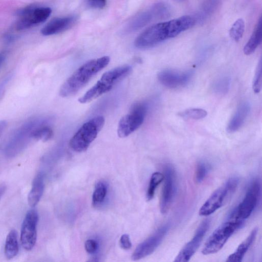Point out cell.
Here are the masks:
<instances>
[{"label": "cell", "instance_id": "obj_1", "mask_svg": "<svg viewBox=\"0 0 262 262\" xmlns=\"http://www.w3.org/2000/svg\"><path fill=\"white\" fill-rule=\"evenodd\" d=\"M195 17L184 16L169 21L154 24L143 31L136 39V47L141 49L154 47L175 38L198 23Z\"/></svg>", "mask_w": 262, "mask_h": 262}, {"label": "cell", "instance_id": "obj_2", "mask_svg": "<svg viewBox=\"0 0 262 262\" xmlns=\"http://www.w3.org/2000/svg\"><path fill=\"white\" fill-rule=\"evenodd\" d=\"M110 61V57L105 56L84 63L62 84L59 90V95L68 97L77 94L96 74L107 67Z\"/></svg>", "mask_w": 262, "mask_h": 262}, {"label": "cell", "instance_id": "obj_3", "mask_svg": "<svg viewBox=\"0 0 262 262\" xmlns=\"http://www.w3.org/2000/svg\"><path fill=\"white\" fill-rule=\"evenodd\" d=\"M50 122V118L45 116H37L28 119L12 135L6 147V154L14 156L20 153L32 140H34L37 129Z\"/></svg>", "mask_w": 262, "mask_h": 262}, {"label": "cell", "instance_id": "obj_4", "mask_svg": "<svg viewBox=\"0 0 262 262\" xmlns=\"http://www.w3.org/2000/svg\"><path fill=\"white\" fill-rule=\"evenodd\" d=\"M133 71L129 65H123L105 73L101 79L79 99L81 104L89 103L109 92Z\"/></svg>", "mask_w": 262, "mask_h": 262}, {"label": "cell", "instance_id": "obj_5", "mask_svg": "<svg viewBox=\"0 0 262 262\" xmlns=\"http://www.w3.org/2000/svg\"><path fill=\"white\" fill-rule=\"evenodd\" d=\"M244 223V220L237 218L231 213L228 220L219 226L208 239L203 253L209 255L218 252Z\"/></svg>", "mask_w": 262, "mask_h": 262}, {"label": "cell", "instance_id": "obj_6", "mask_svg": "<svg viewBox=\"0 0 262 262\" xmlns=\"http://www.w3.org/2000/svg\"><path fill=\"white\" fill-rule=\"evenodd\" d=\"M103 116L95 117L85 123L72 138L70 146L74 151L81 153L86 151L96 139L105 124Z\"/></svg>", "mask_w": 262, "mask_h": 262}, {"label": "cell", "instance_id": "obj_7", "mask_svg": "<svg viewBox=\"0 0 262 262\" xmlns=\"http://www.w3.org/2000/svg\"><path fill=\"white\" fill-rule=\"evenodd\" d=\"M239 183L238 178H229L210 196L200 210L202 216H210L224 206L236 191Z\"/></svg>", "mask_w": 262, "mask_h": 262}, {"label": "cell", "instance_id": "obj_8", "mask_svg": "<svg viewBox=\"0 0 262 262\" xmlns=\"http://www.w3.org/2000/svg\"><path fill=\"white\" fill-rule=\"evenodd\" d=\"M148 107L144 103H138L131 108L130 112L122 117L118 123V136L124 138L133 134L143 124Z\"/></svg>", "mask_w": 262, "mask_h": 262}, {"label": "cell", "instance_id": "obj_9", "mask_svg": "<svg viewBox=\"0 0 262 262\" xmlns=\"http://www.w3.org/2000/svg\"><path fill=\"white\" fill-rule=\"evenodd\" d=\"M51 13L49 8L38 7L34 5L21 9L17 13L20 18L17 23V28L22 30L42 23L49 17Z\"/></svg>", "mask_w": 262, "mask_h": 262}, {"label": "cell", "instance_id": "obj_10", "mask_svg": "<svg viewBox=\"0 0 262 262\" xmlns=\"http://www.w3.org/2000/svg\"><path fill=\"white\" fill-rule=\"evenodd\" d=\"M260 194V183L258 179H254L249 185L245 198L232 213L239 219L248 218L255 209Z\"/></svg>", "mask_w": 262, "mask_h": 262}, {"label": "cell", "instance_id": "obj_11", "mask_svg": "<svg viewBox=\"0 0 262 262\" xmlns=\"http://www.w3.org/2000/svg\"><path fill=\"white\" fill-rule=\"evenodd\" d=\"M38 212L34 208L28 211L22 223L21 241L23 247L30 251L36 245L37 240Z\"/></svg>", "mask_w": 262, "mask_h": 262}, {"label": "cell", "instance_id": "obj_12", "mask_svg": "<svg viewBox=\"0 0 262 262\" xmlns=\"http://www.w3.org/2000/svg\"><path fill=\"white\" fill-rule=\"evenodd\" d=\"M170 227V224L163 225L151 237L140 244L133 255V259L139 260L153 253L167 235Z\"/></svg>", "mask_w": 262, "mask_h": 262}, {"label": "cell", "instance_id": "obj_13", "mask_svg": "<svg viewBox=\"0 0 262 262\" xmlns=\"http://www.w3.org/2000/svg\"><path fill=\"white\" fill-rule=\"evenodd\" d=\"M164 183L160 201V210L167 213L171 207L176 191V177L174 169L170 165H166Z\"/></svg>", "mask_w": 262, "mask_h": 262}, {"label": "cell", "instance_id": "obj_14", "mask_svg": "<svg viewBox=\"0 0 262 262\" xmlns=\"http://www.w3.org/2000/svg\"><path fill=\"white\" fill-rule=\"evenodd\" d=\"M210 225V220L206 219L200 225L194 236L180 250L175 262H187L198 250Z\"/></svg>", "mask_w": 262, "mask_h": 262}, {"label": "cell", "instance_id": "obj_15", "mask_svg": "<svg viewBox=\"0 0 262 262\" xmlns=\"http://www.w3.org/2000/svg\"><path fill=\"white\" fill-rule=\"evenodd\" d=\"M192 72H179L171 70L160 72L157 76L159 82L169 88H178L187 85L191 79Z\"/></svg>", "mask_w": 262, "mask_h": 262}, {"label": "cell", "instance_id": "obj_16", "mask_svg": "<svg viewBox=\"0 0 262 262\" xmlns=\"http://www.w3.org/2000/svg\"><path fill=\"white\" fill-rule=\"evenodd\" d=\"M76 20V17L73 16L55 18L42 28V34L49 36L59 34L70 28Z\"/></svg>", "mask_w": 262, "mask_h": 262}, {"label": "cell", "instance_id": "obj_17", "mask_svg": "<svg viewBox=\"0 0 262 262\" xmlns=\"http://www.w3.org/2000/svg\"><path fill=\"white\" fill-rule=\"evenodd\" d=\"M251 110V106L248 102L242 103L229 121L227 130L229 134L237 132L243 125L248 116Z\"/></svg>", "mask_w": 262, "mask_h": 262}, {"label": "cell", "instance_id": "obj_18", "mask_svg": "<svg viewBox=\"0 0 262 262\" xmlns=\"http://www.w3.org/2000/svg\"><path fill=\"white\" fill-rule=\"evenodd\" d=\"M45 188L44 176L38 173L33 181L31 189L28 196V203L32 208H35L42 199Z\"/></svg>", "mask_w": 262, "mask_h": 262}, {"label": "cell", "instance_id": "obj_19", "mask_svg": "<svg viewBox=\"0 0 262 262\" xmlns=\"http://www.w3.org/2000/svg\"><path fill=\"white\" fill-rule=\"evenodd\" d=\"M257 233V228H255L253 229L247 238L240 244L236 250L228 257L226 261H241L250 246L253 243Z\"/></svg>", "mask_w": 262, "mask_h": 262}, {"label": "cell", "instance_id": "obj_20", "mask_svg": "<svg viewBox=\"0 0 262 262\" xmlns=\"http://www.w3.org/2000/svg\"><path fill=\"white\" fill-rule=\"evenodd\" d=\"M262 39V19L260 17L251 36L244 48V53L249 55L252 54L260 45Z\"/></svg>", "mask_w": 262, "mask_h": 262}, {"label": "cell", "instance_id": "obj_21", "mask_svg": "<svg viewBox=\"0 0 262 262\" xmlns=\"http://www.w3.org/2000/svg\"><path fill=\"white\" fill-rule=\"evenodd\" d=\"M19 251L18 233L15 229H12L8 234L6 239L5 248V255L8 259H11L18 255Z\"/></svg>", "mask_w": 262, "mask_h": 262}, {"label": "cell", "instance_id": "obj_22", "mask_svg": "<svg viewBox=\"0 0 262 262\" xmlns=\"http://www.w3.org/2000/svg\"><path fill=\"white\" fill-rule=\"evenodd\" d=\"M154 18H157L153 8L152 9L139 15L131 23L129 29L137 30L148 24Z\"/></svg>", "mask_w": 262, "mask_h": 262}, {"label": "cell", "instance_id": "obj_23", "mask_svg": "<svg viewBox=\"0 0 262 262\" xmlns=\"http://www.w3.org/2000/svg\"><path fill=\"white\" fill-rule=\"evenodd\" d=\"M107 193V185L102 181L98 182L95 186L93 194L92 201L93 205L96 206L102 204L105 201Z\"/></svg>", "mask_w": 262, "mask_h": 262}, {"label": "cell", "instance_id": "obj_24", "mask_svg": "<svg viewBox=\"0 0 262 262\" xmlns=\"http://www.w3.org/2000/svg\"><path fill=\"white\" fill-rule=\"evenodd\" d=\"M219 3V0H206L199 16L195 17L196 21L201 22L206 20L215 11Z\"/></svg>", "mask_w": 262, "mask_h": 262}, {"label": "cell", "instance_id": "obj_25", "mask_svg": "<svg viewBox=\"0 0 262 262\" xmlns=\"http://www.w3.org/2000/svg\"><path fill=\"white\" fill-rule=\"evenodd\" d=\"M178 115L185 119L200 120L205 118L208 115V112L201 108H191L179 112Z\"/></svg>", "mask_w": 262, "mask_h": 262}, {"label": "cell", "instance_id": "obj_26", "mask_svg": "<svg viewBox=\"0 0 262 262\" xmlns=\"http://www.w3.org/2000/svg\"><path fill=\"white\" fill-rule=\"evenodd\" d=\"M244 30L245 22L242 19H239L232 26L229 35L233 40L238 42L242 38Z\"/></svg>", "mask_w": 262, "mask_h": 262}, {"label": "cell", "instance_id": "obj_27", "mask_svg": "<svg viewBox=\"0 0 262 262\" xmlns=\"http://www.w3.org/2000/svg\"><path fill=\"white\" fill-rule=\"evenodd\" d=\"M164 177H165L164 175L160 172H156L153 174L147 191V198L148 201H150L153 199L156 188L164 180Z\"/></svg>", "mask_w": 262, "mask_h": 262}, {"label": "cell", "instance_id": "obj_28", "mask_svg": "<svg viewBox=\"0 0 262 262\" xmlns=\"http://www.w3.org/2000/svg\"><path fill=\"white\" fill-rule=\"evenodd\" d=\"M53 133L49 123L45 124L38 127L34 134V140L47 142L53 137Z\"/></svg>", "mask_w": 262, "mask_h": 262}, {"label": "cell", "instance_id": "obj_29", "mask_svg": "<svg viewBox=\"0 0 262 262\" xmlns=\"http://www.w3.org/2000/svg\"><path fill=\"white\" fill-rule=\"evenodd\" d=\"M231 86V79L228 77H224L219 79L213 84L214 91L219 95L227 93Z\"/></svg>", "mask_w": 262, "mask_h": 262}, {"label": "cell", "instance_id": "obj_30", "mask_svg": "<svg viewBox=\"0 0 262 262\" xmlns=\"http://www.w3.org/2000/svg\"><path fill=\"white\" fill-rule=\"evenodd\" d=\"M210 170V166L208 163L201 161L196 165L195 171V180L198 183L202 182L208 176Z\"/></svg>", "mask_w": 262, "mask_h": 262}, {"label": "cell", "instance_id": "obj_31", "mask_svg": "<svg viewBox=\"0 0 262 262\" xmlns=\"http://www.w3.org/2000/svg\"><path fill=\"white\" fill-rule=\"evenodd\" d=\"M262 62L260 59L256 69L253 83L252 89L255 93L260 92L262 86Z\"/></svg>", "mask_w": 262, "mask_h": 262}, {"label": "cell", "instance_id": "obj_32", "mask_svg": "<svg viewBox=\"0 0 262 262\" xmlns=\"http://www.w3.org/2000/svg\"><path fill=\"white\" fill-rule=\"evenodd\" d=\"M107 0H87L88 6L93 9H103L107 4Z\"/></svg>", "mask_w": 262, "mask_h": 262}, {"label": "cell", "instance_id": "obj_33", "mask_svg": "<svg viewBox=\"0 0 262 262\" xmlns=\"http://www.w3.org/2000/svg\"><path fill=\"white\" fill-rule=\"evenodd\" d=\"M12 75H9L0 81V100L4 95L7 87L12 79Z\"/></svg>", "mask_w": 262, "mask_h": 262}, {"label": "cell", "instance_id": "obj_34", "mask_svg": "<svg viewBox=\"0 0 262 262\" xmlns=\"http://www.w3.org/2000/svg\"><path fill=\"white\" fill-rule=\"evenodd\" d=\"M85 247L87 252L92 254L95 252L97 249V243L94 240H88L86 242Z\"/></svg>", "mask_w": 262, "mask_h": 262}, {"label": "cell", "instance_id": "obj_35", "mask_svg": "<svg viewBox=\"0 0 262 262\" xmlns=\"http://www.w3.org/2000/svg\"><path fill=\"white\" fill-rule=\"evenodd\" d=\"M120 243L121 247L125 249L128 250L132 247V243H131L129 237L127 235H123L120 240Z\"/></svg>", "mask_w": 262, "mask_h": 262}, {"label": "cell", "instance_id": "obj_36", "mask_svg": "<svg viewBox=\"0 0 262 262\" xmlns=\"http://www.w3.org/2000/svg\"><path fill=\"white\" fill-rule=\"evenodd\" d=\"M8 125V122L6 120L0 121V137L2 136L5 132Z\"/></svg>", "mask_w": 262, "mask_h": 262}, {"label": "cell", "instance_id": "obj_37", "mask_svg": "<svg viewBox=\"0 0 262 262\" xmlns=\"http://www.w3.org/2000/svg\"><path fill=\"white\" fill-rule=\"evenodd\" d=\"M7 58V54L6 52L0 53V69L3 67V64L5 62Z\"/></svg>", "mask_w": 262, "mask_h": 262}, {"label": "cell", "instance_id": "obj_38", "mask_svg": "<svg viewBox=\"0 0 262 262\" xmlns=\"http://www.w3.org/2000/svg\"><path fill=\"white\" fill-rule=\"evenodd\" d=\"M177 1H178V2H182V1H184V0H177Z\"/></svg>", "mask_w": 262, "mask_h": 262}]
</instances>
